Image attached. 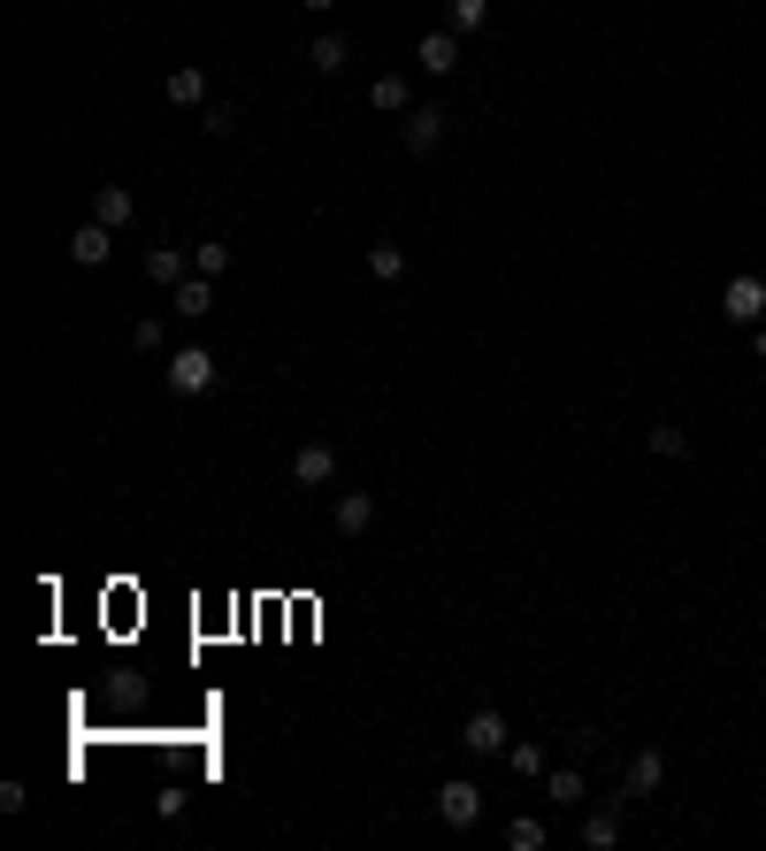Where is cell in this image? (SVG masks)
Returning <instances> with one entry per match:
<instances>
[{
    "label": "cell",
    "mask_w": 766,
    "mask_h": 851,
    "mask_svg": "<svg viewBox=\"0 0 766 851\" xmlns=\"http://www.w3.org/2000/svg\"><path fill=\"white\" fill-rule=\"evenodd\" d=\"M300 8H314V15H330V8H337V0H300Z\"/></svg>",
    "instance_id": "484cf974"
},
{
    "label": "cell",
    "mask_w": 766,
    "mask_h": 851,
    "mask_svg": "<svg viewBox=\"0 0 766 851\" xmlns=\"http://www.w3.org/2000/svg\"><path fill=\"white\" fill-rule=\"evenodd\" d=\"M460 744H467V752H506V744H514V736H506V713H498V705H475L467 729H460Z\"/></svg>",
    "instance_id": "3957f363"
},
{
    "label": "cell",
    "mask_w": 766,
    "mask_h": 851,
    "mask_svg": "<svg viewBox=\"0 0 766 851\" xmlns=\"http://www.w3.org/2000/svg\"><path fill=\"white\" fill-rule=\"evenodd\" d=\"M292 476H300V484H330V476H337V453H330L322 438H306L300 453H292Z\"/></svg>",
    "instance_id": "52a82bcc"
},
{
    "label": "cell",
    "mask_w": 766,
    "mask_h": 851,
    "mask_svg": "<svg viewBox=\"0 0 766 851\" xmlns=\"http://www.w3.org/2000/svg\"><path fill=\"white\" fill-rule=\"evenodd\" d=\"M368 100H376L384 116H407V100H414V93H407V77L391 69V77H376V85H368Z\"/></svg>",
    "instance_id": "d6986e66"
},
{
    "label": "cell",
    "mask_w": 766,
    "mask_h": 851,
    "mask_svg": "<svg viewBox=\"0 0 766 851\" xmlns=\"http://www.w3.org/2000/svg\"><path fill=\"white\" fill-rule=\"evenodd\" d=\"M192 269H199V277H215V284H223V277H230V246H215V238H207V246H199V254H192Z\"/></svg>",
    "instance_id": "7402d4cb"
},
{
    "label": "cell",
    "mask_w": 766,
    "mask_h": 851,
    "mask_svg": "<svg viewBox=\"0 0 766 851\" xmlns=\"http://www.w3.org/2000/svg\"><path fill=\"white\" fill-rule=\"evenodd\" d=\"M506 844H514V851H544V821H529V814H521V821L506 829Z\"/></svg>",
    "instance_id": "cb8c5ba5"
},
{
    "label": "cell",
    "mask_w": 766,
    "mask_h": 851,
    "mask_svg": "<svg viewBox=\"0 0 766 851\" xmlns=\"http://www.w3.org/2000/svg\"><path fill=\"white\" fill-rule=\"evenodd\" d=\"M445 147V108H407V154H438Z\"/></svg>",
    "instance_id": "5b68a950"
},
{
    "label": "cell",
    "mask_w": 766,
    "mask_h": 851,
    "mask_svg": "<svg viewBox=\"0 0 766 851\" xmlns=\"http://www.w3.org/2000/svg\"><path fill=\"white\" fill-rule=\"evenodd\" d=\"M330 521H337V537H360V529L376 521V499H368V492H345V499L330 507Z\"/></svg>",
    "instance_id": "8fae6325"
},
{
    "label": "cell",
    "mask_w": 766,
    "mask_h": 851,
    "mask_svg": "<svg viewBox=\"0 0 766 851\" xmlns=\"http://www.w3.org/2000/svg\"><path fill=\"white\" fill-rule=\"evenodd\" d=\"M721 315H729V323H759V315H766V284H759V277H729Z\"/></svg>",
    "instance_id": "277c9868"
},
{
    "label": "cell",
    "mask_w": 766,
    "mask_h": 851,
    "mask_svg": "<svg viewBox=\"0 0 766 851\" xmlns=\"http://www.w3.org/2000/svg\"><path fill=\"white\" fill-rule=\"evenodd\" d=\"M506 767L537 783V775H544V744H537V736H521V744H506Z\"/></svg>",
    "instance_id": "44dd1931"
},
{
    "label": "cell",
    "mask_w": 766,
    "mask_h": 851,
    "mask_svg": "<svg viewBox=\"0 0 766 851\" xmlns=\"http://www.w3.org/2000/svg\"><path fill=\"white\" fill-rule=\"evenodd\" d=\"M414 62H422L430 77H453L460 69V31H430V39L414 46Z\"/></svg>",
    "instance_id": "8992f818"
},
{
    "label": "cell",
    "mask_w": 766,
    "mask_h": 851,
    "mask_svg": "<svg viewBox=\"0 0 766 851\" xmlns=\"http://www.w3.org/2000/svg\"><path fill=\"white\" fill-rule=\"evenodd\" d=\"M176 315H184V323L215 315V277H184V284H176Z\"/></svg>",
    "instance_id": "4fadbf2b"
},
{
    "label": "cell",
    "mask_w": 766,
    "mask_h": 851,
    "mask_svg": "<svg viewBox=\"0 0 766 851\" xmlns=\"http://www.w3.org/2000/svg\"><path fill=\"white\" fill-rule=\"evenodd\" d=\"M368 269H376L384 284H399V277H407V246H399V238H376V246H368Z\"/></svg>",
    "instance_id": "e0dca14e"
},
{
    "label": "cell",
    "mask_w": 766,
    "mask_h": 851,
    "mask_svg": "<svg viewBox=\"0 0 766 851\" xmlns=\"http://www.w3.org/2000/svg\"><path fill=\"white\" fill-rule=\"evenodd\" d=\"M583 844H591V851H613V844H621V814H613V806H598V814L583 821Z\"/></svg>",
    "instance_id": "ffe728a7"
},
{
    "label": "cell",
    "mask_w": 766,
    "mask_h": 851,
    "mask_svg": "<svg viewBox=\"0 0 766 851\" xmlns=\"http://www.w3.org/2000/svg\"><path fill=\"white\" fill-rule=\"evenodd\" d=\"M490 23V0H453V31L467 39V31H483Z\"/></svg>",
    "instance_id": "603a6c76"
},
{
    "label": "cell",
    "mask_w": 766,
    "mask_h": 851,
    "mask_svg": "<svg viewBox=\"0 0 766 851\" xmlns=\"http://www.w3.org/2000/svg\"><path fill=\"white\" fill-rule=\"evenodd\" d=\"M199 100H207V77H199L192 62H184V69H169V108H199Z\"/></svg>",
    "instance_id": "2e32d148"
},
{
    "label": "cell",
    "mask_w": 766,
    "mask_h": 851,
    "mask_svg": "<svg viewBox=\"0 0 766 851\" xmlns=\"http://www.w3.org/2000/svg\"><path fill=\"white\" fill-rule=\"evenodd\" d=\"M207 384H215V353H207V345H176V353H169V391L199 399Z\"/></svg>",
    "instance_id": "6da1fadb"
},
{
    "label": "cell",
    "mask_w": 766,
    "mask_h": 851,
    "mask_svg": "<svg viewBox=\"0 0 766 851\" xmlns=\"http://www.w3.org/2000/svg\"><path fill=\"white\" fill-rule=\"evenodd\" d=\"M659 775H667V760H659V752H636V760H628V790H621V798H651V790H659Z\"/></svg>",
    "instance_id": "9a60e30c"
},
{
    "label": "cell",
    "mask_w": 766,
    "mask_h": 851,
    "mask_svg": "<svg viewBox=\"0 0 766 851\" xmlns=\"http://www.w3.org/2000/svg\"><path fill=\"white\" fill-rule=\"evenodd\" d=\"M108 238H116L108 223H85V230H69V261H77V269H100V261H108Z\"/></svg>",
    "instance_id": "9c48e42d"
},
{
    "label": "cell",
    "mask_w": 766,
    "mask_h": 851,
    "mask_svg": "<svg viewBox=\"0 0 766 851\" xmlns=\"http://www.w3.org/2000/svg\"><path fill=\"white\" fill-rule=\"evenodd\" d=\"M131 215H139V200H131L123 184H100V192H93V223H108V230H123Z\"/></svg>",
    "instance_id": "ba28073f"
},
{
    "label": "cell",
    "mask_w": 766,
    "mask_h": 851,
    "mask_svg": "<svg viewBox=\"0 0 766 851\" xmlns=\"http://www.w3.org/2000/svg\"><path fill=\"white\" fill-rule=\"evenodd\" d=\"M544 798H552V806H583V798H591V783H583L575 767H552V775H544Z\"/></svg>",
    "instance_id": "ac0fdd59"
},
{
    "label": "cell",
    "mask_w": 766,
    "mask_h": 851,
    "mask_svg": "<svg viewBox=\"0 0 766 851\" xmlns=\"http://www.w3.org/2000/svg\"><path fill=\"white\" fill-rule=\"evenodd\" d=\"M345 62H353V46H345V39H337V31H322V39H314V46H306V69H314V77H337V69H345Z\"/></svg>",
    "instance_id": "7c38bea8"
},
{
    "label": "cell",
    "mask_w": 766,
    "mask_h": 851,
    "mask_svg": "<svg viewBox=\"0 0 766 851\" xmlns=\"http://www.w3.org/2000/svg\"><path fill=\"white\" fill-rule=\"evenodd\" d=\"M131 345H139V353H161V323H153V315H147V323H131Z\"/></svg>",
    "instance_id": "d4e9b609"
},
{
    "label": "cell",
    "mask_w": 766,
    "mask_h": 851,
    "mask_svg": "<svg viewBox=\"0 0 766 851\" xmlns=\"http://www.w3.org/2000/svg\"><path fill=\"white\" fill-rule=\"evenodd\" d=\"M644 445H651L659 461H690V430H682V422H651V430H644Z\"/></svg>",
    "instance_id": "5bb4252c"
},
{
    "label": "cell",
    "mask_w": 766,
    "mask_h": 851,
    "mask_svg": "<svg viewBox=\"0 0 766 851\" xmlns=\"http://www.w3.org/2000/svg\"><path fill=\"white\" fill-rule=\"evenodd\" d=\"M438 821H445V829H475V821H483V790H475V783H445V790H438Z\"/></svg>",
    "instance_id": "7a4b0ae2"
},
{
    "label": "cell",
    "mask_w": 766,
    "mask_h": 851,
    "mask_svg": "<svg viewBox=\"0 0 766 851\" xmlns=\"http://www.w3.org/2000/svg\"><path fill=\"white\" fill-rule=\"evenodd\" d=\"M147 277H153V284H169V292H176V284L192 277V254H184V246H153V254H147Z\"/></svg>",
    "instance_id": "30bf717a"
}]
</instances>
